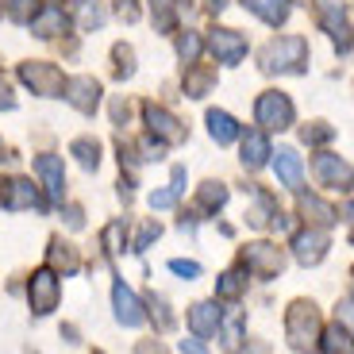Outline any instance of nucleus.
Instances as JSON below:
<instances>
[{
  "label": "nucleus",
  "mask_w": 354,
  "mask_h": 354,
  "mask_svg": "<svg viewBox=\"0 0 354 354\" xmlns=\"http://www.w3.org/2000/svg\"><path fill=\"white\" fill-rule=\"evenodd\" d=\"M319 312L312 301H292L289 312H285V339L297 354H316L319 351Z\"/></svg>",
  "instance_id": "1"
},
{
  "label": "nucleus",
  "mask_w": 354,
  "mask_h": 354,
  "mask_svg": "<svg viewBox=\"0 0 354 354\" xmlns=\"http://www.w3.org/2000/svg\"><path fill=\"white\" fill-rule=\"evenodd\" d=\"M262 70L266 73H304L308 70V43L301 35L270 39L262 50Z\"/></svg>",
  "instance_id": "2"
},
{
  "label": "nucleus",
  "mask_w": 354,
  "mask_h": 354,
  "mask_svg": "<svg viewBox=\"0 0 354 354\" xmlns=\"http://www.w3.org/2000/svg\"><path fill=\"white\" fill-rule=\"evenodd\" d=\"M254 120L266 127V131H285V127H292V100L285 97V93H262L254 104Z\"/></svg>",
  "instance_id": "3"
},
{
  "label": "nucleus",
  "mask_w": 354,
  "mask_h": 354,
  "mask_svg": "<svg viewBox=\"0 0 354 354\" xmlns=\"http://www.w3.org/2000/svg\"><path fill=\"white\" fill-rule=\"evenodd\" d=\"M243 266H247V274H254V277H277L285 270V254L274 243H247V247H243Z\"/></svg>",
  "instance_id": "4"
},
{
  "label": "nucleus",
  "mask_w": 354,
  "mask_h": 354,
  "mask_svg": "<svg viewBox=\"0 0 354 354\" xmlns=\"http://www.w3.org/2000/svg\"><path fill=\"white\" fill-rule=\"evenodd\" d=\"M19 77H24V85H31V93H39V97H62V88H66V77L54 62H24Z\"/></svg>",
  "instance_id": "5"
},
{
  "label": "nucleus",
  "mask_w": 354,
  "mask_h": 354,
  "mask_svg": "<svg viewBox=\"0 0 354 354\" xmlns=\"http://www.w3.org/2000/svg\"><path fill=\"white\" fill-rule=\"evenodd\" d=\"M27 297H31L35 316H46V312H54V308H58V301H62V281L54 277V270H39V274H31Z\"/></svg>",
  "instance_id": "6"
},
{
  "label": "nucleus",
  "mask_w": 354,
  "mask_h": 354,
  "mask_svg": "<svg viewBox=\"0 0 354 354\" xmlns=\"http://www.w3.org/2000/svg\"><path fill=\"white\" fill-rule=\"evenodd\" d=\"M208 50L216 54V62L235 66L247 58V35H239L235 27H216L212 35H208Z\"/></svg>",
  "instance_id": "7"
},
{
  "label": "nucleus",
  "mask_w": 354,
  "mask_h": 354,
  "mask_svg": "<svg viewBox=\"0 0 354 354\" xmlns=\"http://www.w3.org/2000/svg\"><path fill=\"white\" fill-rule=\"evenodd\" d=\"M316 16H319V27L335 39L339 50H351V24H346V12L339 8V0H319L316 4Z\"/></svg>",
  "instance_id": "8"
},
{
  "label": "nucleus",
  "mask_w": 354,
  "mask_h": 354,
  "mask_svg": "<svg viewBox=\"0 0 354 354\" xmlns=\"http://www.w3.org/2000/svg\"><path fill=\"white\" fill-rule=\"evenodd\" d=\"M316 177H319V185L339 189V193H346V189L354 185L351 162H343L339 154H316Z\"/></svg>",
  "instance_id": "9"
},
{
  "label": "nucleus",
  "mask_w": 354,
  "mask_h": 354,
  "mask_svg": "<svg viewBox=\"0 0 354 354\" xmlns=\"http://www.w3.org/2000/svg\"><path fill=\"white\" fill-rule=\"evenodd\" d=\"M324 254H328V235H324V227H308V231H297L292 235V258L304 266H316L324 262Z\"/></svg>",
  "instance_id": "10"
},
{
  "label": "nucleus",
  "mask_w": 354,
  "mask_h": 354,
  "mask_svg": "<svg viewBox=\"0 0 354 354\" xmlns=\"http://www.w3.org/2000/svg\"><path fill=\"white\" fill-rule=\"evenodd\" d=\"M112 304H115V319L124 324V328H139L142 324V308H139V297L127 289L124 281L112 289Z\"/></svg>",
  "instance_id": "11"
},
{
  "label": "nucleus",
  "mask_w": 354,
  "mask_h": 354,
  "mask_svg": "<svg viewBox=\"0 0 354 354\" xmlns=\"http://www.w3.org/2000/svg\"><path fill=\"white\" fill-rule=\"evenodd\" d=\"M66 100H70L77 112H93V108L100 104V85L93 77H73V81H66Z\"/></svg>",
  "instance_id": "12"
},
{
  "label": "nucleus",
  "mask_w": 354,
  "mask_h": 354,
  "mask_svg": "<svg viewBox=\"0 0 354 354\" xmlns=\"http://www.w3.org/2000/svg\"><path fill=\"white\" fill-rule=\"evenodd\" d=\"M35 169H39V177H43V185H46V193H50V201H62V193H66L62 162L54 158V154H39V158H35Z\"/></svg>",
  "instance_id": "13"
},
{
  "label": "nucleus",
  "mask_w": 354,
  "mask_h": 354,
  "mask_svg": "<svg viewBox=\"0 0 354 354\" xmlns=\"http://www.w3.org/2000/svg\"><path fill=\"white\" fill-rule=\"evenodd\" d=\"M274 169H277V181H281L285 189H301V177H304V162L297 151H289V147H281L274 158Z\"/></svg>",
  "instance_id": "14"
},
{
  "label": "nucleus",
  "mask_w": 354,
  "mask_h": 354,
  "mask_svg": "<svg viewBox=\"0 0 354 354\" xmlns=\"http://www.w3.org/2000/svg\"><path fill=\"white\" fill-rule=\"evenodd\" d=\"M189 328H193V335H196V339L216 335V328H220V308H216V301H201V304H193V312H189Z\"/></svg>",
  "instance_id": "15"
},
{
  "label": "nucleus",
  "mask_w": 354,
  "mask_h": 354,
  "mask_svg": "<svg viewBox=\"0 0 354 354\" xmlns=\"http://www.w3.org/2000/svg\"><path fill=\"white\" fill-rule=\"evenodd\" d=\"M147 124H151V131H158V139H166V142L185 139V127L177 124V115H174V112H166V108L147 104Z\"/></svg>",
  "instance_id": "16"
},
{
  "label": "nucleus",
  "mask_w": 354,
  "mask_h": 354,
  "mask_svg": "<svg viewBox=\"0 0 354 354\" xmlns=\"http://www.w3.org/2000/svg\"><path fill=\"white\" fill-rule=\"evenodd\" d=\"M270 139H266L262 131H247V139H243V166L247 169H262L266 162H270Z\"/></svg>",
  "instance_id": "17"
},
{
  "label": "nucleus",
  "mask_w": 354,
  "mask_h": 354,
  "mask_svg": "<svg viewBox=\"0 0 354 354\" xmlns=\"http://www.w3.org/2000/svg\"><path fill=\"white\" fill-rule=\"evenodd\" d=\"M243 8L254 12L258 19H266L270 27H281L289 19V0H243Z\"/></svg>",
  "instance_id": "18"
},
{
  "label": "nucleus",
  "mask_w": 354,
  "mask_h": 354,
  "mask_svg": "<svg viewBox=\"0 0 354 354\" xmlns=\"http://www.w3.org/2000/svg\"><path fill=\"white\" fill-rule=\"evenodd\" d=\"M212 85H216V70H212V66L193 62V66L185 70V93H189L193 100L208 97V93H212Z\"/></svg>",
  "instance_id": "19"
},
{
  "label": "nucleus",
  "mask_w": 354,
  "mask_h": 354,
  "mask_svg": "<svg viewBox=\"0 0 354 354\" xmlns=\"http://www.w3.org/2000/svg\"><path fill=\"white\" fill-rule=\"evenodd\" d=\"M208 135H212L220 147H227V142H235V135H239V124H235V115L231 112H220V108H212L208 112Z\"/></svg>",
  "instance_id": "20"
},
{
  "label": "nucleus",
  "mask_w": 354,
  "mask_h": 354,
  "mask_svg": "<svg viewBox=\"0 0 354 354\" xmlns=\"http://www.w3.org/2000/svg\"><path fill=\"white\" fill-rule=\"evenodd\" d=\"M319 351L324 354H354V335L346 331V324H331L319 335Z\"/></svg>",
  "instance_id": "21"
},
{
  "label": "nucleus",
  "mask_w": 354,
  "mask_h": 354,
  "mask_svg": "<svg viewBox=\"0 0 354 354\" xmlns=\"http://www.w3.org/2000/svg\"><path fill=\"white\" fill-rule=\"evenodd\" d=\"M301 212H304V220H308V227H328V223L339 220V212L331 204H324L319 196H301Z\"/></svg>",
  "instance_id": "22"
},
{
  "label": "nucleus",
  "mask_w": 354,
  "mask_h": 354,
  "mask_svg": "<svg viewBox=\"0 0 354 354\" xmlns=\"http://www.w3.org/2000/svg\"><path fill=\"white\" fill-rule=\"evenodd\" d=\"M62 27H66V12L58 8V4H46V8H43V16H31V31H35L39 39L58 35Z\"/></svg>",
  "instance_id": "23"
},
{
  "label": "nucleus",
  "mask_w": 354,
  "mask_h": 354,
  "mask_svg": "<svg viewBox=\"0 0 354 354\" xmlns=\"http://www.w3.org/2000/svg\"><path fill=\"white\" fill-rule=\"evenodd\" d=\"M8 189H12V196H8L4 204H8L12 212H19V208H39V189L31 185L27 177H16Z\"/></svg>",
  "instance_id": "24"
},
{
  "label": "nucleus",
  "mask_w": 354,
  "mask_h": 354,
  "mask_svg": "<svg viewBox=\"0 0 354 354\" xmlns=\"http://www.w3.org/2000/svg\"><path fill=\"white\" fill-rule=\"evenodd\" d=\"M223 204H227V189H223L220 181H204L201 185V208L204 212H216Z\"/></svg>",
  "instance_id": "25"
},
{
  "label": "nucleus",
  "mask_w": 354,
  "mask_h": 354,
  "mask_svg": "<svg viewBox=\"0 0 354 354\" xmlns=\"http://www.w3.org/2000/svg\"><path fill=\"white\" fill-rule=\"evenodd\" d=\"M243 285H247V277L239 274V270H227V274L216 281V297H223V301H235L243 292Z\"/></svg>",
  "instance_id": "26"
},
{
  "label": "nucleus",
  "mask_w": 354,
  "mask_h": 354,
  "mask_svg": "<svg viewBox=\"0 0 354 354\" xmlns=\"http://www.w3.org/2000/svg\"><path fill=\"white\" fill-rule=\"evenodd\" d=\"M73 154H77V162L85 169H97L100 166V147L93 139H77V142H73Z\"/></svg>",
  "instance_id": "27"
},
{
  "label": "nucleus",
  "mask_w": 354,
  "mask_h": 354,
  "mask_svg": "<svg viewBox=\"0 0 354 354\" xmlns=\"http://www.w3.org/2000/svg\"><path fill=\"white\" fill-rule=\"evenodd\" d=\"M177 54H181V58L193 66L196 58H201V35H196V31H185V35L177 39Z\"/></svg>",
  "instance_id": "28"
},
{
  "label": "nucleus",
  "mask_w": 354,
  "mask_h": 354,
  "mask_svg": "<svg viewBox=\"0 0 354 354\" xmlns=\"http://www.w3.org/2000/svg\"><path fill=\"white\" fill-rule=\"evenodd\" d=\"M50 262H54V266H62L66 274H73V270H77V254H73V250L66 247V243H58V239H54V250H50Z\"/></svg>",
  "instance_id": "29"
},
{
  "label": "nucleus",
  "mask_w": 354,
  "mask_h": 354,
  "mask_svg": "<svg viewBox=\"0 0 354 354\" xmlns=\"http://www.w3.org/2000/svg\"><path fill=\"white\" fill-rule=\"evenodd\" d=\"M100 24H104L100 4H97V0H93V4L85 0V4H81V27H85V31H93V27H100Z\"/></svg>",
  "instance_id": "30"
},
{
  "label": "nucleus",
  "mask_w": 354,
  "mask_h": 354,
  "mask_svg": "<svg viewBox=\"0 0 354 354\" xmlns=\"http://www.w3.org/2000/svg\"><path fill=\"white\" fill-rule=\"evenodd\" d=\"M158 235H162V227H158V223H151V220H147V223L139 227V235H135V250H147L154 239H158Z\"/></svg>",
  "instance_id": "31"
},
{
  "label": "nucleus",
  "mask_w": 354,
  "mask_h": 354,
  "mask_svg": "<svg viewBox=\"0 0 354 354\" xmlns=\"http://www.w3.org/2000/svg\"><path fill=\"white\" fill-rule=\"evenodd\" d=\"M8 12H12V19L27 24V19L35 16V0H8Z\"/></svg>",
  "instance_id": "32"
},
{
  "label": "nucleus",
  "mask_w": 354,
  "mask_h": 354,
  "mask_svg": "<svg viewBox=\"0 0 354 354\" xmlns=\"http://www.w3.org/2000/svg\"><path fill=\"white\" fill-rule=\"evenodd\" d=\"M169 270H174V274H181L185 281L201 277V266H196V262H185V258H174V262H169Z\"/></svg>",
  "instance_id": "33"
},
{
  "label": "nucleus",
  "mask_w": 354,
  "mask_h": 354,
  "mask_svg": "<svg viewBox=\"0 0 354 354\" xmlns=\"http://www.w3.org/2000/svg\"><path fill=\"white\" fill-rule=\"evenodd\" d=\"M151 16H154V24H158L162 31H169V27H174V12H169L162 0H158V4H151Z\"/></svg>",
  "instance_id": "34"
},
{
  "label": "nucleus",
  "mask_w": 354,
  "mask_h": 354,
  "mask_svg": "<svg viewBox=\"0 0 354 354\" xmlns=\"http://www.w3.org/2000/svg\"><path fill=\"white\" fill-rule=\"evenodd\" d=\"M304 142H328L331 139V127L328 124H316V127H304Z\"/></svg>",
  "instance_id": "35"
},
{
  "label": "nucleus",
  "mask_w": 354,
  "mask_h": 354,
  "mask_svg": "<svg viewBox=\"0 0 354 354\" xmlns=\"http://www.w3.org/2000/svg\"><path fill=\"white\" fill-rule=\"evenodd\" d=\"M151 308H158V328H169V324H174V316H169V308H166L162 297H151Z\"/></svg>",
  "instance_id": "36"
},
{
  "label": "nucleus",
  "mask_w": 354,
  "mask_h": 354,
  "mask_svg": "<svg viewBox=\"0 0 354 354\" xmlns=\"http://www.w3.org/2000/svg\"><path fill=\"white\" fill-rule=\"evenodd\" d=\"M223 343H227V346H235V343H239V316L223 324Z\"/></svg>",
  "instance_id": "37"
},
{
  "label": "nucleus",
  "mask_w": 354,
  "mask_h": 354,
  "mask_svg": "<svg viewBox=\"0 0 354 354\" xmlns=\"http://www.w3.org/2000/svg\"><path fill=\"white\" fill-rule=\"evenodd\" d=\"M174 189H162V193H151V208H169L174 204Z\"/></svg>",
  "instance_id": "38"
},
{
  "label": "nucleus",
  "mask_w": 354,
  "mask_h": 354,
  "mask_svg": "<svg viewBox=\"0 0 354 354\" xmlns=\"http://www.w3.org/2000/svg\"><path fill=\"white\" fill-rule=\"evenodd\" d=\"M339 319H343L346 328H354V297H346V301L339 304Z\"/></svg>",
  "instance_id": "39"
},
{
  "label": "nucleus",
  "mask_w": 354,
  "mask_h": 354,
  "mask_svg": "<svg viewBox=\"0 0 354 354\" xmlns=\"http://www.w3.org/2000/svg\"><path fill=\"white\" fill-rule=\"evenodd\" d=\"M115 8L124 19H139V8H135V0H115Z\"/></svg>",
  "instance_id": "40"
},
{
  "label": "nucleus",
  "mask_w": 354,
  "mask_h": 354,
  "mask_svg": "<svg viewBox=\"0 0 354 354\" xmlns=\"http://www.w3.org/2000/svg\"><path fill=\"white\" fill-rule=\"evenodd\" d=\"M12 104H16V97H12V85L0 77V108H12Z\"/></svg>",
  "instance_id": "41"
},
{
  "label": "nucleus",
  "mask_w": 354,
  "mask_h": 354,
  "mask_svg": "<svg viewBox=\"0 0 354 354\" xmlns=\"http://www.w3.org/2000/svg\"><path fill=\"white\" fill-rule=\"evenodd\" d=\"M181 354H208L201 339H181Z\"/></svg>",
  "instance_id": "42"
},
{
  "label": "nucleus",
  "mask_w": 354,
  "mask_h": 354,
  "mask_svg": "<svg viewBox=\"0 0 354 354\" xmlns=\"http://www.w3.org/2000/svg\"><path fill=\"white\" fill-rule=\"evenodd\" d=\"M243 354H270V346L258 343V339H254V343H247V351H243Z\"/></svg>",
  "instance_id": "43"
},
{
  "label": "nucleus",
  "mask_w": 354,
  "mask_h": 354,
  "mask_svg": "<svg viewBox=\"0 0 354 354\" xmlns=\"http://www.w3.org/2000/svg\"><path fill=\"white\" fill-rule=\"evenodd\" d=\"M204 8H212V12H220V8H227V0H204Z\"/></svg>",
  "instance_id": "44"
},
{
  "label": "nucleus",
  "mask_w": 354,
  "mask_h": 354,
  "mask_svg": "<svg viewBox=\"0 0 354 354\" xmlns=\"http://www.w3.org/2000/svg\"><path fill=\"white\" fill-rule=\"evenodd\" d=\"M346 216H351V220H354V204H351V208H346Z\"/></svg>",
  "instance_id": "45"
},
{
  "label": "nucleus",
  "mask_w": 354,
  "mask_h": 354,
  "mask_svg": "<svg viewBox=\"0 0 354 354\" xmlns=\"http://www.w3.org/2000/svg\"><path fill=\"white\" fill-rule=\"evenodd\" d=\"M351 243H354V235H351Z\"/></svg>",
  "instance_id": "46"
}]
</instances>
